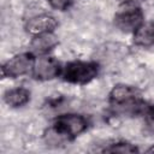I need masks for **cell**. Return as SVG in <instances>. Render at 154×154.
Masks as SVG:
<instances>
[{
    "label": "cell",
    "instance_id": "cell-1",
    "mask_svg": "<svg viewBox=\"0 0 154 154\" xmlns=\"http://www.w3.org/2000/svg\"><path fill=\"white\" fill-rule=\"evenodd\" d=\"M109 105L116 113L137 114L143 107V101L138 89L131 85L118 84L109 93Z\"/></svg>",
    "mask_w": 154,
    "mask_h": 154
},
{
    "label": "cell",
    "instance_id": "cell-2",
    "mask_svg": "<svg viewBox=\"0 0 154 154\" xmlns=\"http://www.w3.org/2000/svg\"><path fill=\"white\" fill-rule=\"evenodd\" d=\"M88 128L87 119L81 114H61L57 117L53 122V125L49 130L58 141H67L77 137L82 132H84Z\"/></svg>",
    "mask_w": 154,
    "mask_h": 154
},
{
    "label": "cell",
    "instance_id": "cell-3",
    "mask_svg": "<svg viewBox=\"0 0 154 154\" xmlns=\"http://www.w3.org/2000/svg\"><path fill=\"white\" fill-rule=\"evenodd\" d=\"M114 23L122 31H135L143 23V12L135 1L126 0L119 5L114 16Z\"/></svg>",
    "mask_w": 154,
    "mask_h": 154
},
{
    "label": "cell",
    "instance_id": "cell-4",
    "mask_svg": "<svg viewBox=\"0 0 154 154\" xmlns=\"http://www.w3.org/2000/svg\"><path fill=\"white\" fill-rule=\"evenodd\" d=\"M99 73V65L94 61L75 60L65 65L63 78L73 84H87L93 81Z\"/></svg>",
    "mask_w": 154,
    "mask_h": 154
},
{
    "label": "cell",
    "instance_id": "cell-5",
    "mask_svg": "<svg viewBox=\"0 0 154 154\" xmlns=\"http://www.w3.org/2000/svg\"><path fill=\"white\" fill-rule=\"evenodd\" d=\"M35 57L32 52H25L14 55L13 58L8 59L1 67V72L4 77H10V78H17L23 75L29 73L32 71L34 65H35Z\"/></svg>",
    "mask_w": 154,
    "mask_h": 154
},
{
    "label": "cell",
    "instance_id": "cell-6",
    "mask_svg": "<svg viewBox=\"0 0 154 154\" xmlns=\"http://www.w3.org/2000/svg\"><path fill=\"white\" fill-rule=\"evenodd\" d=\"M61 71L60 63L53 57H41L36 59L32 76L38 81H49L59 76Z\"/></svg>",
    "mask_w": 154,
    "mask_h": 154
},
{
    "label": "cell",
    "instance_id": "cell-7",
    "mask_svg": "<svg viewBox=\"0 0 154 154\" xmlns=\"http://www.w3.org/2000/svg\"><path fill=\"white\" fill-rule=\"evenodd\" d=\"M58 22L51 14H40L30 18L25 24V30L30 35H40L43 32H53Z\"/></svg>",
    "mask_w": 154,
    "mask_h": 154
},
{
    "label": "cell",
    "instance_id": "cell-8",
    "mask_svg": "<svg viewBox=\"0 0 154 154\" xmlns=\"http://www.w3.org/2000/svg\"><path fill=\"white\" fill-rule=\"evenodd\" d=\"M58 37L53 32H43L40 35H35L31 43L30 48L32 53L37 54H45L53 49L58 45Z\"/></svg>",
    "mask_w": 154,
    "mask_h": 154
},
{
    "label": "cell",
    "instance_id": "cell-9",
    "mask_svg": "<svg viewBox=\"0 0 154 154\" xmlns=\"http://www.w3.org/2000/svg\"><path fill=\"white\" fill-rule=\"evenodd\" d=\"M134 42L142 47L154 45V23H142L134 31Z\"/></svg>",
    "mask_w": 154,
    "mask_h": 154
},
{
    "label": "cell",
    "instance_id": "cell-10",
    "mask_svg": "<svg viewBox=\"0 0 154 154\" xmlns=\"http://www.w3.org/2000/svg\"><path fill=\"white\" fill-rule=\"evenodd\" d=\"M30 99V93L25 88H14L7 90L4 95V101L11 107H20Z\"/></svg>",
    "mask_w": 154,
    "mask_h": 154
},
{
    "label": "cell",
    "instance_id": "cell-11",
    "mask_svg": "<svg viewBox=\"0 0 154 154\" xmlns=\"http://www.w3.org/2000/svg\"><path fill=\"white\" fill-rule=\"evenodd\" d=\"M103 152L106 153H136L138 152L137 147H135L134 144H130L128 142H118V143H113L109 144L108 147H106L103 149Z\"/></svg>",
    "mask_w": 154,
    "mask_h": 154
},
{
    "label": "cell",
    "instance_id": "cell-12",
    "mask_svg": "<svg viewBox=\"0 0 154 154\" xmlns=\"http://www.w3.org/2000/svg\"><path fill=\"white\" fill-rule=\"evenodd\" d=\"M47 2L49 4V6L52 8L64 11V10H67L71 6L72 0H47Z\"/></svg>",
    "mask_w": 154,
    "mask_h": 154
},
{
    "label": "cell",
    "instance_id": "cell-13",
    "mask_svg": "<svg viewBox=\"0 0 154 154\" xmlns=\"http://www.w3.org/2000/svg\"><path fill=\"white\" fill-rule=\"evenodd\" d=\"M148 116H149V118L152 120H154V105L148 108Z\"/></svg>",
    "mask_w": 154,
    "mask_h": 154
},
{
    "label": "cell",
    "instance_id": "cell-14",
    "mask_svg": "<svg viewBox=\"0 0 154 154\" xmlns=\"http://www.w3.org/2000/svg\"><path fill=\"white\" fill-rule=\"evenodd\" d=\"M147 152H148V153H154V146H152L150 148H148Z\"/></svg>",
    "mask_w": 154,
    "mask_h": 154
}]
</instances>
